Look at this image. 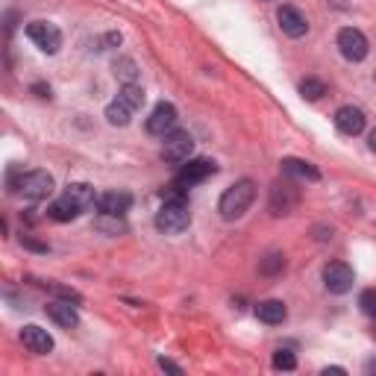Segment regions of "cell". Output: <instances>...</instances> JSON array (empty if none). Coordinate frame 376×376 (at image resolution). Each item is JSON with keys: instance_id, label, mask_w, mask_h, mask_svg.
Listing matches in <instances>:
<instances>
[{"instance_id": "obj_6", "label": "cell", "mask_w": 376, "mask_h": 376, "mask_svg": "<svg viewBox=\"0 0 376 376\" xmlns=\"http://www.w3.org/2000/svg\"><path fill=\"white\" fill-rule=\"evenodd\" d=\"M215 171H217V165H215L212 159H188V162H183V168H180V173H176L173 186H176V188H191V186H197V183L209 180Z\"/></svg>"}, {"instance_id": "obj_23", "label": "cell", "mask_w": 376, "mask_h": 376, "mask_svg": "<svg viewBox=\"0 0 376 376\" xmlns=\"http://www.w3.org/2000/svg\"><path fill=\"white\" fill-rule=\"evenodd\" d=\"M300 94L306 97V101H321V97L326 94V83H324V80H314V76H309V80L300 83Z\"/></svg>"}, {"instance_id": "obj_3", "label": "cell", "mask_w": 376, "mask_h": 376, "mask_svg": "<svg viewBox=\"0 0 376 376\" xmlns=\"http://www.w3.org/2000/svg\"><path fill=\"white\" fill-rule=\"evenodd\" d=\"M27 38L42 50V53H59V47H62V33H59L56 24L50 21H33L27 24Z\"/></svg>"}, {"instance_id": "obj_19", "label": "cell", "mask_w": 376, "mask_h": 376, "mask_svg": "<svg viewBox=\"0 0 376 376\" xmlns=\"http://www.w3.org/2000/svg\"><path fill=\"white\" fill-rule=\"evenodd\" d=\"M130 118H132V109L118 97V101H112L109 106H106V121L112 124V127H127L130 124Z\"/></svg>"}, {"instance_id": "obj_30", "label": "cell", "mask_w": 376, "mask_h": 376, "mask_svg": "<svg viewBox=\"0 0 376 376\" xmlns=\"http://www.w3.org/2000/svg\"><path fill=\"white\" fill-rule=\"evenodd\" d=\"M324 373H326V376H329V373H347V370H344V368H326V370H324Z\"/></svg>"}, {"instance_id": "obj_12", "label": "cell", "mask_w": 376, "mask_h": 376, "mask_svg": "<svg viewBox=\"0 0 376 376\" xmlns=\"http://www.w3.org/2000/svg\"><path fill=\"white\" fill-rule=\"evenodd\" d=\"M335 127L344 135H359L365 130V112L359 106H341L335 112Z\"/></svg>"}, {"instance_id": "obj_18", "label": "cell", "mask_w": 376, "mask_h": 376, "mask_svg": "<svg viewBox=\"0 0 376 376\" xmlns=\"http://www.w3.org/2000/svg\"><path fill=\"white\" fill-rule=\"evenodd\" d=\"M47 318L56 321L62 329H74L76 324H80V314H76V309L71 303H50L47 306Z\"/></svg>"}, {"instance_id": "obj_7", "label": "cell", "mask_w": 376, "mask_h": 376, "mask_svg": "<svg viewBox=\"0 0 376 376\" xmlns=\"http://www.w3.org/2000/svg\"><path fill=\"white\" fill-rule=\"evenodd\" d=\"M338 50L341 56L347 59V62H362V59H368V38L362 30H355V27H344L338 33Z\"/></svg>"}, {"instance_id": "obj_25", "label": "cell", "mask_w": 376, "mask_h": 376, "mask_svg": "<svg viewBox=\"0 0 376 376\" xmlns=\"http://www.w3.org/2000/svg\"><path fill=\"white\" fill-rule=\"evenodd\" d=\"M359 306L368 318H376V288H365L362 297H359Z\"/></svg>"}, {"instance_id": "obj_8", "label": "cell", "mask_w": 376, "mask_h": 376, "mask_svg": "<svg viewBox=\"0 0 376 376\" xmlns=\"http://www.w3.org/2000/svg\"><path fill=\"white\" fill-rule=\"evenodd\" d=\"M353 268L347 265V262H329V265H324V285H326V291H332V294H347L350 288H353Z\"/></svg>"}, {"instance_id": "obj_10", "label": "cell", "mask_w": 376, "mask_h": 376, "mask_svg": "<svg viewBox=\"0 0 376 376\" xmlns=\"http://www.w3.org/2000/svg\"><path fill=\"white\" fill-rule=\"evenodd\" d=\"M276 21H280V30L288 35V38H303L309 33V21L306 15L300 9L294 6H283L280 12H276Z\"/></svg>"}, {"instance_id": "obj_27", "label": "cell", "mask_w": 376, "mask_h": 376, "mask_svg": "<svg viewBox=\"0 0 376 376\" xmlns=\"http://www.w3.org/2000/svg\"><path fill=\"white\" fill-rule=\"evenodd\" d=\"M159 368H162V370H168V373H176V376L183 373V368H180V365H173L171 359H159Z\"/></svg>"}, {"instance_id": "obj_11", "label": "cell", "mask_w": 376, "mask_h": 376, "mask_svg": "<svg viewBox=\"0 0 376 376\" xmlns=\"http://www.w3.org/2000/svg\"><path fill=\"white\" fill-rule=\"evenodd\" d=\"M21 341H24V347H27L30 353H35V355H47V353L53 350L50 332L42 329V326H35V324H30V326L21 329Z\"/></svg>"}, {"instance_id": "obj_26", "label": "cell", "mask_w": 376, "mask_h": 376, "mask_svg": "<svg viewBox=\"0 0 376 376\" xmlns=\"http://www.w3.org/2000/svg\"><path fill=\"white\" fill-rule=\"evenodd\" d=\"M285 268V256L283 253H270L268 259L262 262V273H276V270H283Z\"/></svg>"}, {"instance_id": "obj_14", "label": "cell", "mask_w": 376, "mask_h": 376, "mask_svg": "<svg viewBox=\"0 0 376 376\" xmlns=\"http://www.w3.org/2000/svg\"><path fill=\"white\" fill-rule=\"evenodd\" d=\"M65 200L68 203H74L80 212H86V209H91V206H97V194H94V186H89V183H71L68 188H65Z\"/></svg>"}, {"instance_id": "obj_16", "label": "cell", "mask_w": 376, "mask_h": 376, "mask_svg": "<svg viewBox=\"0 0 376 376\" xmlns=\"http://www.w3.org/2000/svg\"><path fill=\"white\" fill-rule=\"evenodd\" d=\"M256 318H259L262 324L268 326H276V324H283L288 318V309L283 300H262L259 306H256Z\"/></svg>"}, {"instance_id": "obj_24", "label": "cell", "mask_w": 376, "mask_h": 376, "mask_svg": "<svg viewBox=\"0 0 376 376\" xmlns=\"http://www.w3.org/2000/svg\"><path fill=\"white\" fill-rule=\"evenodd\" d=\"M273 368L276 370H294L297 368V355L288 347H280V350L273 353Z\"/></svg>"}, {"instance_id": "obj_29", "label": "cell", "mask_w": 376, "mask_h": 376, "mask_svg": "<svg viewBox=\"0 0 376 376\" xmlns=\"http://www.w3.org/2000/svg\"><path fill=\"white\" fill-rule=\"evenodd\" d=\"M368 144H370V150H373V153H376V130H373V132H370V138H368Z\"/></svg>"}, {"instance_id": "obj_1", "label": "cell", "mask_w": 376, "mask_h": 376, "mask_svg": "<svg viewBox=\"0 0 376 376\" xmlns=\"http://www.w3.org/2000/svg\"><path fill=\"white\" fill-rule=\"evenodd\" d=\"M256 200V183L253 180H239L235 186H229L221 194V203H217V212H221L224 221H239V217L247 215V209Z\"/></svg>"}, {"instance_id": "obj_5", "label": "cell", "mask_w": 376, "mask_h": 376, "mask_svg": "<svg viewBox=\"0 0 376 376\" xmlns=\"http://www.w3.org/2000/svg\"><path fill=\"white\" fill-rule=\"evenodd\" d=\"M56 183L53 176L47 171H30V173H21V186H18V191H21L27 200H47V197L53 194Z\"/></svg>"}, {"instance_id": "obj_28", "label": "cell", "mask_w": 376, "mask_h": 376, "mask_svg": "<svg viewBox=\"0 0 376 376\" xmlns=\"http://www.w3.org/2000/svg\"><path fill=\"white\" fill-rule=\"evenodd\" d=\"M365 370H368V376H376V359H370V362H368V368H365Z\"/></svg>"}, {"instance_id": "obj_13", "label": "cell", "mask_w": 376, "mask_h": 376, "mask_svg": "<svg viewBox=\"0 0 376 376\" xmlns=\"http://www.w3.org/2000/svg\"><path fill=\"white\" fill-rule=\"evenodd\" d=\"M132 206V194L130 191H106L97 197V209H101V215H127Z\"/></svg>"}, {"instance_id": "obj_4", "label": "cell", "mask_w": 376, "mask_h": 376, "mask_svg": "<svg viewBox=\"0 0 376 376\" xmlns=\"http://www.w3.org/2000/svg\"><path fill=\"white\" fill-rule=\"evenodd\" d=\"M194 153V138L188 132H180L173 130L171 135H165V144H162V159L171 162V165H183L191 159Z\"/></svg>"}, {"instance_id": "obj_15", "label": "cell", "mask_w": 376, "mask_h": 376, "mask_svg": "<svg viewBox=\"0 0 376 376\" xmlns=\"http://www.w3.org/2000/svg\"><path fill=\"white\" fill-rule=\"evenodd\" d=\"M294 203H297V188L291 183L273 186V191H270V212L273 215H288L294 209Z\"/></svg>"}, {"instance_id": "obj_22", "label": "cell", "mask_w": 376, "mask_h": 376, "mask_svg": "<svg viewBox=\"0 0 376 376\" xmlns=\"http://www.w3.org/2000/svg\"><path fill=\"white\" fill-rule=\"evenodd\" d=\"M94 227L101 229V232H109V235H118V232H124V221H121V215H101L94 221Z\"/></svg>"}, {"instance_id": "obj_9", "label": "cell", "mask_w": 376, "mask_h": 376, "mask_svg": "<svg viewBox=\"0 0 376 376\" xmlns=\"http://www.w3.org/2000/svg\"><path fill=\"white\" fill-rule=\"evenodd\" d=\"M147 132L150 135H159V138H165V135H171L173 132V127H176V106L173 103H156V109L150 112V118H147Z\"/></svg>"}, {"instance_id": "obj_21", "label": "cell", "mask_w": 376, "mask_h": 376, "mask_svg": "<svg viewBox=\"0 0 376 376\" xmlns=\"http://www.w3.org/2000/svg\"><path fill=\"white\" fill-rule=\"evenodd\" d=\"M118 97H121V101H124L132 112H138V109L144 106V101H147V97H144V89H142V86H135V83H127Z\"/></svg>"}, {"instance_id": "obj_31", "label": "cell", "mask_w": 376, "mask_h": 376, "mask_svg": "<svg viewBox=\"0 0 376 376\" xmlns=\"http://www.w3.org/2000/svg\"><path fill=\"white\" fill-rule=\"evenodd\" d=\"M373 76H376V74H373Z\"/></svg>"}, {"instance_id": "obj_17", "label": "cell", "mask_w": 376, "mask_h": 376, "mask_svg": "<svg viewBox=\"0 0 376 376\" xmlns=\"http://www.w3.org/2000/svg\"><path fill=\"white\" fill-rule=\"evenodd\" d=\"M283 173L294 176V180H309V183L321 180V171L314 168L312 162H303V159H283Z\"/></svg>"}, {"instance_id": "obj_2", "label": "cell", "mask_w": 376, "mask_h": 376, "mask_svg": "<svg viewBox=\"0 0 376 376\" xmlns=\"http://www.w3.org/2000/svg\"><path fill=\"white\" fill-rule=\"evenodd\" d=\"M188 224H191V212L183 194H171L162 203V209L156 212V229L165 235H180L188 229Z\"/></svg>"}, {"instance_id": "obj_20", "label": "cell", "mask_w": 376, "mask_h": 376, "mask_svg": "<svg viewBox=\"0 0 376 376\" xmlns=\"http://www.w3.org/2000/svg\"><path fill=\"white\" fill-rule=\"evenodd\" d=\"M76 215H80V209H76L74 203H68L65 197H62V200H56V203H50V206H47V217H50V221H59V224L74 221Z\"/></svg>"}]
</instances>
